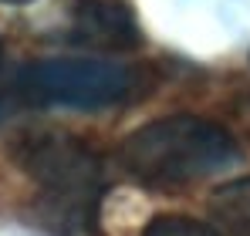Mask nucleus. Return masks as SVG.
<instances>
[{
    "instance_id": "423d86ee",
    "label": "nucleus",
    "mask_w": 250,
    "mask_h": 236,
    "mask_svg": "<svg viewBox=\"0 0 250 236\" xmlns=\"http://www.w3.org/2000/svg\"><path fill=\"white\" fill-rule=\"evenodd\" d=\"M142 236H223L216 226L200 223V219H189V216H156Z\"/></svg>"
},
{
    "instance_id": "0eeeda50",
    "label": "nucleus",
    "mask_w": 250,
    "mask_h": 236,
    "mask_svg": "<svg viewBox=\"0 0 250 236\" xmlns=\"http://www.w3.org/2000/svg\"><path fill=\"white\" fill-rule=\"evenodd\" d=\"M3 3H31V0H3Z\"/></svg>"
},
{
    "instance_id": "7ed1b4c3",
    "label": "nucleus",
    "mask_w": 250,
    "mask_h": 236,
    "mask_svg": "<svg viewBox=\"0 0 250 236\" xmlns=\"http://www.w3.org/2000/svg\"><path fill=\"white\" fill-rule=\"evenodd\" d=\"M17 95L38 108H108L135 91V75L122 61L61 58L38 61L17 75Z\"/></svg>"
},
{
    "instance_id": "20e7f679",
    "label": "nucleus",
    "mask_w": 250,
    "mask_h": 236,
    "mask_svg": "<svg viewBox=\"0 0 250 236\" xmlns=\"http://www.w3.org/2000/svg\"><path fill=\"white\" fill-rule=\"evenodd\" d=\"M75 34L84 44L95 47H135L139 44V27L132 24L128 10L108 0H84L78 7Z\"/></svg>"
},
{
    "instance_id": "f03ea898",
    "label": "nucleus",
    "mask_w": 250,
    "mask_h": 236,
    "mask_svg": "<svg viewBox=\"0 0 250 236\" xmlns=\"http://www.w3.org/2000/svg\"><path fill=\"white\" fill-rule=\"evenodd\" d=\"M17 158L24 172L34 179L54 223L71 230L91 226L105 176H102V158L82 138H71L61 132L27 135L21 142Z\"/></svg>"
},
{
    "instance_id": "6e6552de",
    "label": "nucleus",
    "mask_w": 250,
    "mask_h": 236,
    "mask_svg": "<svg viewBox=\"0 0 250 236\" xmlns=\"http://www.w3.org/2000/svg\"><path fill=\"white\" fill-rule=\"evenodd\" d=\"M0 118H3V101H0Z\"/></svg>"
},
{
    "instance_id": "f257e3e1",
    "label": "nucleus",
    "mask_w": 250,
    "mask_h": 236,
    "mask_svg": "<svg viewBox=\"0 0 250 236\" xmlns=\"http://www.w3.org/2000/svg\"><path fill=\"white\" fill-rule=\"evenodd\" d=\"M119 165L146 186H186L237 162V142L209 118L169 115L135 128L119 145Z\"/></svg>"
},
{
    "instance_id": "39448f33",
    "label": "nucleus",
    "mask_w": 250,
    "mask_h": 236,
    "mask_svg": "<svg viewBox=\"0 0 250 236\" xmlns=\"http://www.w3.org/2000/svg\"><path fill=\"white\" fill-rule=\"evenodd\" d=\"M209 219L223 236H250V176L230 179L213 189Z\"/></svg>"
}]
</instances>
